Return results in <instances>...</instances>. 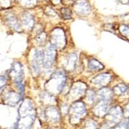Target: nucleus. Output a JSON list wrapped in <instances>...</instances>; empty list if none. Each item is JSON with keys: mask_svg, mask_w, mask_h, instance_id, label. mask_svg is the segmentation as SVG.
I'll return each mask as SVG.
<instances>
[{"mask_svg": "<svg viewBox=\"0 0 129 129\" xmlns=\"http://www.w3.org/2000/svg\"><path fill=\"white\" fill-rule=\"evenodd\" d=\"M88 68L91 71H98L104 69V66L100 61L95 59H93L88 62Z\"/></svg>", "mask_w": 129, "mask_h": 129, "instance_id": "6ab92c4d", "label": "nucleus"}, {"mask_svg": "<svg viewBox=\"0 0 129 129\" xmlns=\"http://www.w3.org/2000/svg\"><path fill=\"white\" fill-rule=\"evenodd\" d=\"M51 44L54 45L57 48H64L66 45V37L63 29L56 28L52 30L51 33Z\"/></svg>", "mask_w": 129, "mask_h": 129, "instance_id": "20e7f679", "label": "nucleus"}, {"mask_svg": "<svg viewBox=\"0 0 129 129\" xmlns=\"http://www.w3.org/2000/svg\"><path fill=\"white\" fill-rule=\"evenodd\" d=\"M5 20L8 26L14 30L19 32L21 30L20 25L18 21V19L16 16L12 14H9L5 17Z\"/></svg>", "mask_w": 129, "mask_h": 129, "instance_id": "2eb2a0df", "label": "nucleus"}, {"mask_svg": "<svg viewBox=\"0 0 129 129\" xmlns=\"http://www.w3.org/2000/svg\"><path fill=\"white\" fill-rule=\"evenodd\" d=\"M74 10L79 16H86L90 13L91 7L87 0H77L74 3Z\"/></svg>", "mask_w": 129, "mask_h": 129, "instance_id": "423d86ee", "label": "nucleus"}, {"mask_svg": "<svg viewBox=\"0 0 129 129\" xmlns=\"http://www.w3.org/2000/svg\"><path fill=\"white\" fill-rule=\"evenodd\" d=\"M45 116L48 120L52 122H57L59 119L60 114L58 109L54 106H50L47 107L45 110Z\"/></svg>", "mask_w": 129, "mask_h": 129, "instance_id": "f8f14e48", "label": "nucleus"}, {"mask_svg": "<svg viewBox=\"0 0 129 129\" xmlns=\"http://www.w3.org/2000/svg\"><path fill=\"white\" fill-rule=\"evenodd\" d=\"M21 98H22V96L20 94L12 91L8 93L5 101H7V103L9 105L14 106L21 100Z\"/></svg>", "mask_w": 129, "mask_h": 129, "instance_id": "f3484780", "label": "nucleus"}, {"mask_svg": "<svg viewBox=\"0 0 129 129\" xmlns=\"http://www.w3.org/2000/svg\"><path fill=\"white\" fill-rule=\"evenodd\" d=\"M43 64V52L41 50H35L32 61V71L34 74H38L41 71Z\"/></svg>", "mask_w": 129, "mask_h": 129, "instance_id": "6e6552de", "label": "nucleus"}, {"mask_svg": "<svg viewBox=\"0 0 129 129\" xmlns=\"http://www.w3.org/2000/svg\"><path fill=\"white\" fill-rule=\"evenodd\" d=\"M75 2L76 0H61V2L65 5H71L74 3Z\"/></svg>", "mask_w": 129, "mask_h": 129, "instance_id": "c756f323", "label": "nucleus"}, {"mask_svg": "<svg viewBox=\"0 0 129 129\" xmlns=\"http://www.w3.org/2000/svg\"><path fill=\"white\" fill-rule=\"evenodd\" d=\"M87 89L86 84L82 82L78 81L73 85L72 88V95L74 98H78L81 96L83 94H85V90Z\"/></svg>", "mask_w": 129, "mask_h": 129, "instance_id": "ddd939ff", "label": "nucleus"}, {"mask_svg": "<svg viewBox=\"0 0 129 129\" xmlns=\"http://www.w3.org/2000/svg\"><path fill=\"white\" fill-rule=\"evenodd\" d=\"M119 30L122 35L127 36H128V26L126 25H122L119 27Z\"/></svg>", "mask_w": 129, "mask_h": 129, "instance_id": "393cba45", "label": "nucleus"}, {"mask_svg": "<svg viewBox=\"0 0 129 129\" xmlns=\"http://www.w3.org/2000/svg\"><path fill=\"white\" fill-rule=\"evenodd\" d=\"M107 114L110 118V122L118 123L123 117V111L119 106H116L109 110Z\"/></svg>", "mask_w": 129, "mask_h": 129, "instance_id": "1a4fd4ad", "label": "nucleus"}, {"mask_svg": "<svg viewBox=\"0 0 129 129\" xmlns=\"http://www.w3.org/2000/svg\"><path fill=\"white\" fill-rule=\"evenodd\" d=\"M60 12L61 17L63 19H68L72 18V13L71 9H68V8H61Z\"/></svg>", "mask_w": 129, "mask_h": 129, "instance_id": "4be33fe9", "label": "nucleus"}, {"mask_svg": "<svg viewBox=\"0 0 129 129\" xmlns=\"http://www.w3.org/2000/svg\"><path fill=\"white\" fill-rule=\"evenodd\" d=\"M120 2L123 3H127L128 2V0H120Z\"/></svg>", "mask_w": 129, "mask_h": 129, "instance_id": "2f4dec72", "label": "nucleus"}, {"mask_svg": "<svg viewBox=\"0 0 129 129\" xmlns=\"http://www.w3.org/2000/svg\"><path fill=\"white\" fill-rule=\"evenodd\" d=\"M94 98H95V93H94L93 91H88V93H87V98H88V101L92 102V101H94Z\"/></svg>", "mask_w": 129, "mask_h": 129, "instance_id": "cd10ccee", "label": "nucleus"}, {"mask_svg": "<svg viewBox=\"0 0 129 129\" xmlns=\"http://www.w3.org/2000/svg\"><path fill=\"white\" fill-rule=\"evenodd\" d=\"M109 101L101 100L94 107L95 114L98 117H105L109 111Z\"/></svg>", "mask_w": 129, "mask_h": 129, "instance_id": "9d476101", "label": "nucleus"}, {"mask_svg": "<svg viewBox=\"0 0 129 129\" xmlns=\"http://www.w3.org/2000/svg\"><path fill=\"white\" fill-rule=\"evenodd\" d=\"M98 125L94 121L89 120L85 125V129H97Z\"/></svg>", "mask_w": 129, "mask_h": 129, "instance_id": "b1692460", "label": "nucleus"}, {"mask_svg": "<svg viewBox=\"0 0 129 129\" xmlns=\"http://www.w3.org/2000/svg\"><path fill=\"white\" fill-rule=\"evenodd\" d=\"M98 95L101 100L106 101H110L112 98L113 91L107 87H103L98 92Z\"/></svg>", "mask_w": 129, "mask_h": 129, "instance_id": "a211bd4d", "label": "nucleus"}, {"mask_svg": "<svg viewBox=\"0 0 129 129\" xmlns=\"http://www.w3.org/2000/svg\"><path fill=\"white\" fill-rule=\"evenodd\" d=\"M56 57V47L52 44H48L43 52V67H51Z\"/></svg>", "mask_w": 129, "mask_h": 129, "instance_id": "39448f33", "label": "nucleus"}, {"mask_svg": "<svg viewBox=\"0 0 129 129\" xmlns=\"http://www.w3.org/2000/svg\"><path fill=\"white\" fill-rule=\"evenodd\" d=\"M21 22L25 28L32 29L34 25V16L28 12H25L21 16Z\"/></svg>", "mask_w": 129, "mask_h": 129, "instance_id": "dca6fc26", "label": "nucleus"}, {"mask_svg": "<svg viewBox=\"0 0 129 129\" xmlns=\"http://www.w3.org/2000/svg\"><path fill=\"white\" fill-rule=\"evenodd\" d=\"M50 2L54 5H58L59 3H61V0H50Z\"/></svg>", "mask_w": 129, "mask_h": 129, "instance_id": "7c9ffc66", "label": "nucleus"}, {"mask_svg": "<svg viewBox=\"0 0 129 129\" xmlns=\"http://www.w3.org/2000/svg\"><path fill=\"white\" fill-rule=\"evenodd\" d=\"M65 83H66L65 73L62 71H59L53 75L51 79L48 81V85H47L48 89L51 88L52 86H54L56 91L60 92L65 86Z\"/></svg>", "mask_w": 129, "mask_h": 129, "instance_id": "7ed1b4c3", "label": "nucleus"}, {"mask_svg": "<svg viewBox=\"0 0 129 129\" xmlns=\"http://www.w3.org/2000/svg\"><path fill=\"white\" fill-rule=\"evenodd\" d=\"M34 105L28 99H25L18 110V119L16 129H30L36 117Z\"/></svg>", "mask_w": 129, "mask_h": 129, "instance_id": "f257e3e1", "label": "nucleus"}, {"mask_svg": "<svg viewBox=\"0 0 129 129\" xmlns=\"http://www.w3.org/2000/svg\"><path fill=\"white\" fill-rule=\"evenodd\" d=\"M112 129H128V122L120 123Z\"/></svg>", "mask_w": 129, "mask_h": 129, "instance_id": "a878e982", "label": "nucleus"}, {"mask_svg": "<svg viewBox=\"0 0 129 129\" xmlns=\"http://www.w3.org/2000/svg\"><path fill=\"white\" fill-rule=\"evenodd\" d=\"M7 80L6 78H5L3 76H0V88H3L5 85H6Z\"/></svg>", "mask_w": 129, "mask_h": 129, "instance_id": "c85d7f7f", "label": "nucleus"}, {"mask_svg": "<svg viewBox=\"0 0 129 129\" xmlns=\"http://www.w3.org/2000/svg\"><path fill=\"white\" fill-rule=\"evenodd\" d=\"M111 81V74L108 73L101 74L93 78L92 82L98 87H105Z\"/></svg>", "mask_w": 129, "mask_h": 129, "instance_id": "9b49d317", "label": "nucleus"}, {"mask_svg": "<svg viewBox=\"0 0 129 129\" xmlns=\"http://www.w3.org/2000/svg\"><path fill=\"white\" fill-rule=\"evenodd\" d=\"M18 1L21 6L28 9L34 7L37 4V0H18Z\"/></svg>", "mask_w": 129, "mask_h": 129, "instance_id": "412c9836", "label": "nucleus"}, {"mask_svg": "<svg viewBox=\"0 0 129 129\" xmlns=\"http://www.w3.org/2000/svg\"><path fill=\"white\" fill-rule=\"evenodd\" d=\"M10 74L16 84L21 83L23 78V67L21 63L19 62L14 63L10 70Z\"/></svg>", "mask_w": 129, "mask_h": 129, "instance_id": "0eeeda50", "label": "nucleus"}, {"mask_svg": "<svg viewBox=\"0 0 129 129\" xmlns=\"http://www.w3.org/2000/svg\"><path fill=\"white\" fill-rule=\"evenodd\" d=\"M70 119L71 123L77 124L83 119L87 114V110L84 103L82 101H77L73 103L69 109Z\"/></svg>", "mask_w": 129, "mask_h": 129, "instance_id": "f03ea898", "label": "nucleus"}, {"mask_svg": "<svg viewBox=\"0 0 129 129\" xmlns=\"http://www.w3.org/2000/svg\"><path fill=\"white\" fill-rule=\"evenodd\" d=\"M45 13L49 16H55L56 15V12L52 8L47 7L45 9Z\"/></svg>", "mask_w": 129, "mask_h": 129, "instance_id": "bb28decb", "label": "nucleus"}, {"mask_svg": "<svg viewBox=\"0 0 129 129\" xmlns=\"http://www.w3.org/2000/svg\"><path fill=\"white\" fill-rule=\"evenodd\" d=\"M77 61V55L75 53L69 54L65 58L64 62V69L68 71H72L76 67V64Z\"/></svg>", "mask_w": 129, "mask_h": 129, "instance_id": "4468645a", "label": "nucleus"}, {"mask_svg": "<svg viewBox=\"0 0 129 129\" xmlns=\"http://www.w3.org/2000/svg\"><path fill=\"white\" fill-rule=\"evenodd\" d=\"M127 90V86H126L124 84H119V85H116V87H114V90H113V92H114L115 94L118 95H121L124 94L125 92H126Z\"/></svg>", "mask_w": 129, "mask_h": 129, "instance_id": "aec40b11", "label": "nucleus"}, {"mask_svg": "<svg viewBox=\"0 0 129 129\" xmlns=\"http://www.w3.org/2000/svg\"><path fill=\"white\" fill-rule=\"evenodd\" d=\"M46 38H47V36H46L45 33V32H41V33H40L39 35L36 37V40L37 43L39 45H42L45 41Z\"/></svg>", "mask_w": 129, "mask_h": 129, "instance_id": "5701e85b", "label": "nucleus"}]
</instances>
